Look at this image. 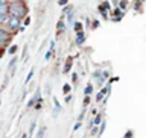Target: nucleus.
I'll list each match as a JSON object with an SVG mask.
<instances>
[{"label":"nucleus","mask_w":146,"mask_h":138,"mask_svg":"<svg viewBox=\"0 0 146 138\" xmlns=\"http://www.w3.org/2000/svg\"><path fill=\"white\" fill-rule=\"evenodd\" d=\"M44 134H46V126H41L38 134H36V138H44Z\"/></svg>","instance_id":"0eeeda50"},{"label":"nucleus","mask_w":146,"mask_h":138,"mask_svg":"<svg viewBox=\"0 0 146 138\" xmlns=\"http://www.w3.org/2000/svg\"><path fill=\"white\" fill-rule=\"evenodd\" d=\"M68 91H70V85H66L64 86V93H68Z\"/></svg>","instance_id":"5701e85b"},{"label":"nucleus","mask_w":146,"mask_h":138,"mask_svg":"<svg viewBox=\"0 0 146 138\" xmlns=\"http://www.w3.org/2000/svg\"><path fill=\"white\" fill-rule=\"evenodd\" d=\"M85 41V35H84V32H78L76 34V44H82Z\"/></svg>","instance_id":"20e7f679"},{"label":"nucleus","mask_w":146,"mask_h":138,"mask_svg":"<svg viewBox=\"0 0 146 138\" xmlns=\"http://www.w3.org/2000/svg\"><path fill=\"white\" fill-rule=\"evenodd\" d=\"M108 75H110V71H102V77H104V79H107Z\"/></svg>","instance_id":"aec40b11"},{"label":"nucleus","mask_w":146,"mask_h":138,"mask_svg":"<svg viewBox=\"0 0 146 138\" xmlns=\"http://www.w3.org/2000/svg\"><path fill=\"white\" fill-rule=\"evenodd\" d=\"M93 77L96 79V82H98V85L100 86L104 84V77H102V71H94L93 73Z\"/></svg>","instance_id":"7ed1b4c3"},{"label":"nucleus","mask_w":146,"mask_h":138,"mask_svg":"<svg viewBox=\"0 0 146 138\" xmlns=\"http://www.w3.org/2000/svg\"><path fill=\"white\" fill-rule=\"evenodd\" d=\"M0 38L6 40V41H9V38H11V36H9V32L6 29H3V27H0Z\"/></svg>","instance_id":"39448f33"},{"label":"nucleus","mask_w":146,"mask_h":138,"mask_svg":"<svg viewBox=\"0 0 146 138\" xmlns=\"http://www.w3.org/2000/svg\"><path fill=\"white\" fill-rule=\"evenodd\" d=\"M131 135H132V132H131V131H128V132H126V135H125V138H131Z\"/></svg>","instance_id":"393cba45"},{"label":"nucleus","mask_w":146,"mask_h":138,"mask_svg":"<svg viewBox=\"0 0 146 138\" xmlns=\"http://www.w3.org/2000/svg\"><path fill=\"white\" fill-rule=\"evenodd\" d=\"M8 11H9V14H11V17H15V18H18V20L26 15V8L23 6L21 3H12L11 6L8 8Z\"/></svg>","instance_id":"f257e3e1"},{"label":"nucleus","mask_w":146,"mask_h":138,"mask_svg":"<svg viewBox=\"0 0 146 138\" xmlns=\"http://www.w3.org/2000/svg\"><path fill=\"white\" fill-rule=\"evenodd\" d=\"M96 134H98V126H94L93 131H91V135H96Z\"/></svg>","instance_id":"412c9836"},{"label":"nucleus","mask_w":146,"mask_h":138,"mask_svg":"<svg viewBox=\"0 0 146 138\" xmlns=\"http://www.w3.org/2000/svg\"><path fill=\"white\" fill-rule=\"evenodd\" d=\"M15 62H17V58L14 56V58H12V61L9 62V68H14V67H15Z\"/></svg>","instance_id":"4468645a"},{"label":"nucleus","mask_w":146,"mask_h":138,"mask_svg":"<svg viewBox=\"0 0 146 138\" xmlns=\"http://www.w3.org/2000/svg\"><path fill=\"white\" fill-rule=\"evenodd\" d=\"M52 52H53V49H50L49 52L46 53V59H47V61H49V59H50V56H52Z\"/></svg>","instance_id":"2eb2a0df"},{"label":"nucleus","mask_w":146,"mask_h":138,"mask_svg":"<svg viewBox=\"0 0 146 138\" xmlns=\"http://www.w3.org/2000/svg\"><path fill=\"white\" fill-rule=\"evenodd\" d=\"M104 131H105V121H102V123H100V129H99V132L102 134Z\"/></svg>","instance_id":"a211bd4d"},{"label":"nucleus","mask_w":146,"mask_h":138,"mask_svg":"<svg viewBox=\"0 0 146 138\" xmlns=\"http://www.w3.org/2000/svg\"><path fill=\"white\" fill-rule=\"evenodd\" d=\"M15 52H17V46L14 44L12 47H9V50H8V53H9V55H14V53H15Z\"/></svg>","instance_id":"f8f14e48"},{"label":"nucleus","mask_w":146,"mask_h":138,"mask_svg":"<svg viewBox=\"0 0 146 138\" xmlns=\"http://www.w3.org/2000/svg\"><path fill=\"white\" fill-rule=\"evenodd\" d=\"M6 44H8V41H6V40H2V38H0V47H5Z\"/></svg>","instance_id":"dca6fc26"},{"label":"nucleus","mask_w":146,"mask_h":138,"mask_svg":"<svg viewBox=\"0 0 146 138\" xmlns=\"http://www.w3.org/2000/svg\"><path fill=\"white\" fill-rule=\"evenodd\" d=\"M8 29L9 30H12V32H15L20 29V20L15 17H9V20H8Z\"/></svg>","instance_id":"f03ea898"},{"label":"nucleus","mask_w":146,"mask_h":138,"mask_svg":"<svg viewBox=\"0 0 146 138\" xmlns=\"http://www.w3.org/2000/svg\"><path fill=\"white\" fill-rule=\"evenodd\" d=\"M75 30H76V34L82 30V24H81V23H75Z\"/></svg>","instance_id":"ddd939ff"},{"label":"nucleus","mask_w":146,"mask_h":138,"mask_svg":"<svg viewBox=\"0 0 146 138\" xmlns=\"http://www.w3.org/2000/svg\"><path fill=\"white\" fill-rule=\"evenodd\" d=\"M20 138H27V134H21V137Z\"/></svg>","instance_id":"bb28decb"},{"label":"nucleus","mask_w":146,"mask_h":138,"mask_svg":"<svg viewBox=\"0 0 146 138\" xmlns=\"http://www.w3.org/2000/svg\"><path fill=\"white\" fill-rule=\"evenodd\" d=\"M72 61H73L72 58H68V59H67V64H66V67H64V73H68V71H70V67H72Z\"/></svg>","instance_id":"423d86ee"},{"label":"nucleus","mask_w":146,"mask_h":138,"mask_svg":"<svg viewBox=\"0 0 146 138\" xmlns=\"http://www.w3.org/2000/svg\"><path fill=\"white\" fill-rule=\"evenodd\" d=\"M88 103H90V97H88V96H85V99H84V106H87Z\"/></svg>","instance_id":"6ab92c4d"},{"label":"nucleus","mask_w":146,"mask_h":138,"mask_svg":"<svg viewBox=\"0 0 146 138\" xmlns=\"http://www.w3.org/2000/svg\"><path fill=\"white\" fill-rule=\"evenodd\" d=\"M32 76H34V68H32V70L27 73V77H26V81H25V84H27V82H29L31 79H32Z\"/></svg>","instance_id":"9d476101"},{"label":"nucleus","mask_w":146,"mask_h":138,"mask_svg":"<svg viewBox=\"0 0 146 138\" xmlns=\"http://www.w3.org/2000/svg\"><path fill=\"white\" fill-rule=\"evenodd\" d=\"M59 6H64V5H67V0H59Z\"/></svg>","instance_id":"4be33fe9"},{"label":"nucleus","mask_w":146,"mask_h":138,"mask_svg":"<svg viewBox=\"0 0 146 138\" xmlns=\"http://www.w3.org/2000/svg\"><path fill=\"white\" fill-rule=\"evenodd\" d=\"M64 29H66V26H64V21H62V20H59V21H58V30H61V32H62Z\"/></svg>","instance_id":"9b49d317"},{"label":"nucleus","mask_w":146,"mask_h":138,"mask_svg":"<svg viewBox=\"0 0 146 138\" xmlns=\"http://www.w3.org/2000/svg\"><path fill=\"white\" fill-rule=\"evenodd\" d=\"M76 79H78L76 73H73V75H72V81H73V82H76Z\"/></svg>","instance_id":"b1692460"},{"label":"nucleus","mask_w":146,"mask_h":138,"mask_svg":"<svg viewBox=\"0 0 146 138\" xmlns=\"http://www.w3.org/2000/svg\"><path fill=\"white\" fill-rule=\"evenodd\" d=\"M119 6H120V9H125V8H126V2L123 0V2H120V3H119Z\"/></svg>","instance_id":"f3484780"},{"label":"nucleus","mask_w":146,"mask_h":138,"mask_svg":"<svg viewBox=\"0 0 146 138\" xmlns=\"http://www.w3.org/2000/svg\"><path fill=\"white\" fill-rule=\"evenodd\" d=\"M29 23H31V18L27 17V18H26V21H25V26H27V24H29Z\"/></svg>","instance_id":"a878e982"},{"label":"nucleus","mask_w":146,"mask_h":138,"mask_svg":"<svg viewBox=\"0 0 146 138\" xmlns=\"http://www.w3.org/2000/svg\"><path fill=\"white\" fill-rule=\"evenodd\" d=\"M91 93H93V85H87L85 90H84V94L85 96H90Z\"/></svg>","instance_id":"6e6552de"},{"label":"nucleus","mask_w":146,"mask_h":138,"mask_svg":"<svg viewBox=\"0 0 146 138\" xmlns=\"http://www.w3.org/2000/svg\"><path fill=\"white\" fill-rule=\"evenodd\" d=\"M100 123H102V120H100V116H98V117L93 120V123H91V125H93V126H99Z\"/></svg>","instance_id":"1a4fd4ad"}]
</instances>
